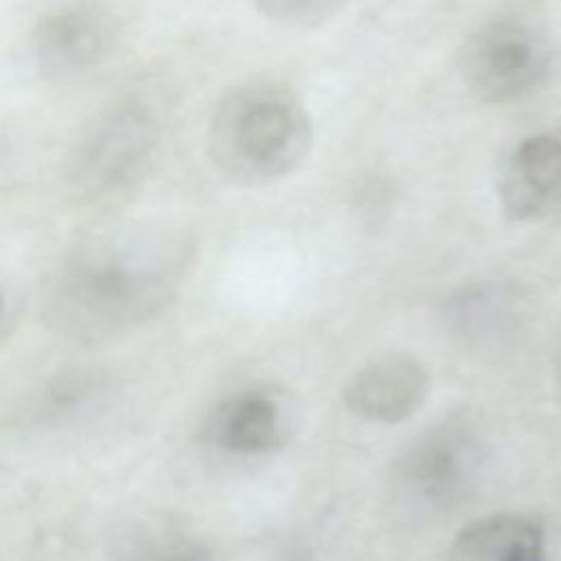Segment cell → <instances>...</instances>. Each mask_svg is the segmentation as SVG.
<instances>
[{"instance_id": "obj_1", "label": "cell", "mask_w": 561, "mask_h": 561, "mask_svg": "<svg viewBox=\"0 0 561 561\" xmlns=\"http://www.w3.org/2000/svg\"><path fill=\"white\" fill-rule=\"evenodd\" d=\"M164 241L123 237L85 245L50 276L44 309L61 333L99 342L153 316L173 291Z\"/></svg>"}, {"instance_id": "obj_2", "label": "cell", "mask_w": 561, "mask_h": 561, "mask_svg": "<svg viewBox=\"0 0 561 561\" xmlns=\"http://www.w3.org/2000/svg\"><path fill=\"white\" fill-rule=\"evenodd\" d=\"M311 142L309 112L276 81H250L230 90L208 125V153L215 167L245 186L289 175L309 156Z\"/></svg>"}, {"instance_id": "obj_3", "label": "cell", "mask_w": 561, "mask_h": 561, "mask_svg": "<svg viewBox=\"0 0 561 561\" xmlns=\"http://www.w3.org/2000/svg\"><path fill=\"white\" fill-rule=\"evenodd\" d=\"M160 142V116L140 94H127L94 114L72 140L64 178L92 206H112L136 191Z\"/></svg>"}, {"instance_id": "obj_4", "label": "cell", "mask_w": 561, "mask_h": 561, "mask_svg": "<svg viewBox=\"0 0 561 561\" xmlns=\"http://www.w3.org/2000/svg\"><path fill=\"white\" fill-rule=\"evenodd\" d=\"M467 90L484 103H515L537 92L552 70L548 33L524 15H502L480 24L458 53Z\"/></svg>"}, {"instance_id": "obj_5", "label": "cell", "mask_w": 561, "mask_h": 561, "mask_svg": "<svg viewBox=\"0 0 561 561\" xmlns=\"http://www.w3.org/2000/svg\"><path fill=\"white\" fill-rule=\"evenodd\" d=\"M116 42L114 15L96 2H70L44 15L31 33L35 68L53 81L94 70Z\"/></svg>"}, {"instance_id": "obj_6", "label": "cell", "mask_w": 561, "mask_h": 561, "mask_svg": "<svg viewBox=\"0 0 561 561\" xmlns=\"http://www.w3.org/2000/svg\"><path fill=\"white\" fill-rule=\"evenodd\" d=\"M495 191L511 221H541L561 210V129L519 138L500 160Z\"/></svg>"}, {"instance_id": "obj_7", "label": "cell", "mask_w": 561, "mask_h": 561, "mask_svg": "<svg viewBox=\"0 0 561 561\" xmlns=\"http://www.w3.org/2000/svg\"><path fill=\"white\" fill-rule=\"evenodd\" d=\"M430 373L408 353H386L362 364L344 383L346 410L375 425L408 421L430 394Z\"/></svg>"}, {"instance_id": "obj_8", "label": "cell", "mask_w": 561, "mask_h": 561, "mask_svg": "<svg viewBox=\"0 0 561 561\" xmlns=\"http://www.w3.org/2000/svg\"><path fill=\"white\" fill-rule=\"evenodd\" d=\"M478 465L476 443L460 425H436L419 434L397 462L405 493L430 504L456 500Z\"/></svg>"}, {"instance_id": "obj_9", "label": "cell", "mask_w": 561, "mask_h": 561, "mask_svg": "<svg viewBox=\"0 0 561 561\" xmlns=\"http://www.w3.org/2000/svg\"><path fill=\"white\" fill-rule=\"evenodd\" d=\"M204 434L224 454L239 458L270 456L283 449L289 438L287 405L272 388H241L213 408Z\"/></svg>"}, {"instance_id": "obj_10", "label": "cell", "mask_w": 561, "mask_h": 561, "mask_svg": "<svg viewBox=\"0 0 561 561\" xmlns=\"http://www.w3.org/2000/svg\"><path fill=\"white\" fill-rule=\"evenodd\" d=\"M543 524L526 513L504 511L467 522L451 539L445 561H546Z\"/></svg>"}, {"instance_id": "obj_11", "label": "cell", "mask_w": 561, "mask_h": 561, "mask_svg": "<svg viewBox=\"0 0 561 561\" xmlns=\"http://www.w3.org/2000/svg\"><path fill=\"white\" fill-rule=\"evenodd\" d=\"M261 13L294 26H311L340 11L344 0H250Z\"/></svg>"}, {"instance_id": "obj_12", "label": "cell", "mask_w": 561, "mask_h": 561, "mask_svg": "<svg viewBox=\"0 0 561 561\" xmlns=\"http://www.w3.org/2000/svg\"><path fill=\"white\" fill-rule=\"evenodd\" d=\"M125 561H208V554L188 539L158 537L140 541Z\"/></svg>"}, {"instance_id": "obj_13", "label": "cell", "mask_w": 561, "mask_h": 561, "mask_svg": "<svg viewBox=\"0 0 561 561\" xmlns=\"http://www.w3.org/2000/svg\"><path fill=\"white\" fill-rule=\"evenodd\" d=\"M7 322V298L4 294L0 291V327Z\"/></svg>"}, {"instance_id": "obj_14", "label": "cell", "mask_w": 561, "mask_h": 561, "mask_svg": "<svg viewBox=\"0 0 561 561\" xmlns=\"http://www.w3.org/2000/svg\"><path fill=\"white\" fill-rule=\"evenodd\" d=\"M557 377H559V381H561V355H559V362H557Z\"/></svg>"}]
</instances>
